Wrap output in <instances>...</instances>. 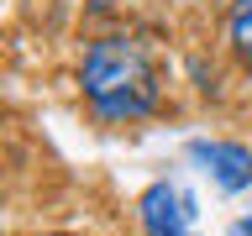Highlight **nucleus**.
<instances>
[{"label": "nucleus", "mask_w": 252, "mask_h": 236, "mask_svg": "<svg viewBox=\"0 0 252 236\" xmlns=\"http://www.w3.org/2000/svg\"><path fill=\"white\" fill-rule=\"evenodd\" d=\"M194 194L179 189L173 178H153L137 194V220L142 236H194Z\"/></svg>", "instance_id": "f03ea898"}, {"label": "nucleus", "mask_w": 252, "mask_h": 236, "mask_svg": "<svg viewBox=\"0 0 252 236\" xmlns=\"http://www.w3.org/2000/svg\"><path fill=\"white\" fill-rule=\"evenodd\" d=\"M79 94L84 105L94 110V121L105 126H131L147 121L158 105H163V68H158V53L142 37H126V31H110V37H94L79 58Z\"/></svg>", "instance_id": "f257e3e1"}, {"label": "nucleus", "mask_w": 252, "mask_h": 236, "mask_svg": "<svg viewBox=\"0 0 252 236\" xmlns=\"http://www.w3.org/2000/svg\"><path fill=\"white\" fill-rule=\"evenodd\" d=\"M226 47H231V58L252 74V0H231V5H226Z\"/></svg>", "instance_id": "20e7f679"}, {"label": "nucleus", "mask_w": 252, "mask_h": 236, "mask_svg": "<svg viewBox=\"0 0 252 236\" xmlns=\"http://www.w3.org/2000/svg\"><path fill=\"white\" fill-rule=\"evenodd\" d=\"M226 236H252V215H236L231 226H226Z\"/></svg>", "instance_id": "39448f33"}, {"label": "nucleus", "mask_w": 252, "mask_h": 236, "mask_svg": "<svg viewBox=\"0 0 252 236\" xmlns=\"http://www.w3.org/2000/svg\"><path fill=\"white\" fill-rule=\"evenodd\" d=\"M189 157L200 163V173L220 189V194H242V189H252V147H247V142L200 137V142H189Z\"/></svg>", "instance_id": "7ed1b4c3"}, {"label": "nucleus", "mask_w": 252, "mask_h": 236, "mask_svg": "<svg viewBox=\"0 0 252 236\" xmlns=\"http://www.w3.org/2000/svg\"><path fill=\"white\" fill-rule=\"evenodd\" d=\"M42 236H68V231H42Z\"/></svg>", "instance_id": "423d86ee"}]
</instances>
